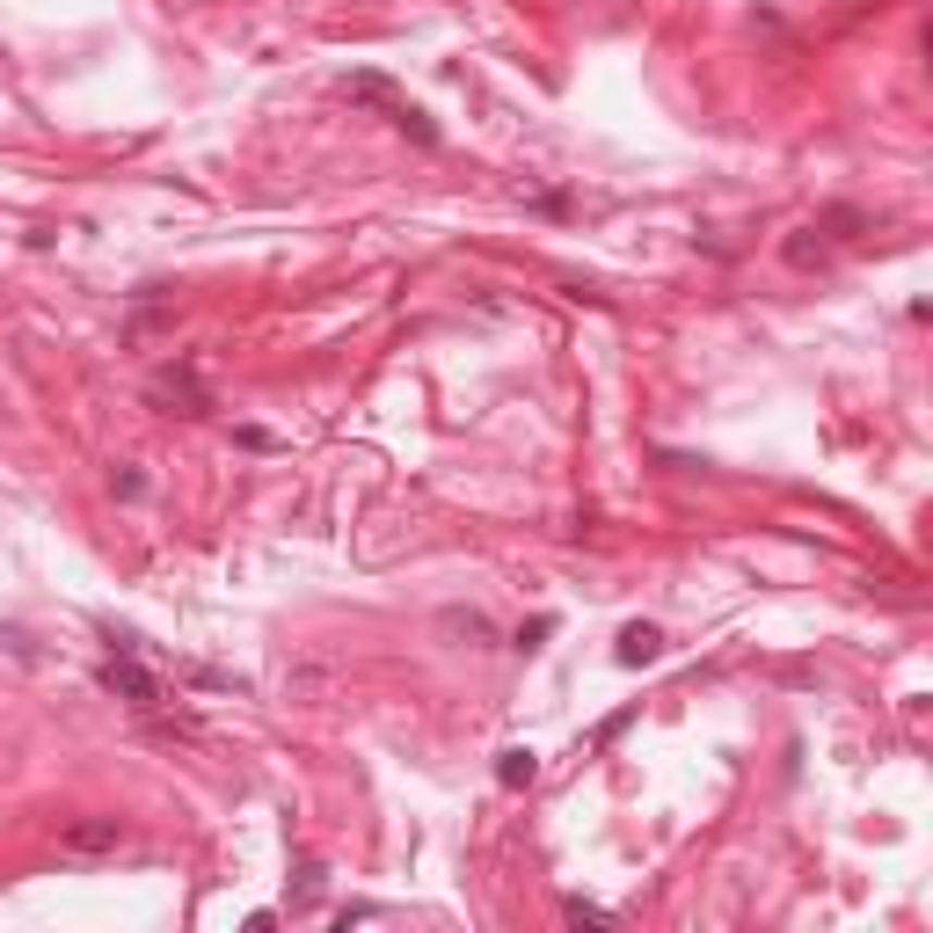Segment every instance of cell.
Returning <instances> with one entry per match:
<instances>
[{"label": "cell", "instance_id": "cell-1", "mask_svg": "<svg viewBox=\"0 0 933 933\" xmlns=\"http://www.w3.org/2000/svg\"><path fill=\"white\" fill-rule=\"evenodd\" d=\"M132 649H139V642H132V635H117V657H102V671H96V679H102V693H117L124 708L153 714V708H161V679H153V671H147L139 657H132Z\"/></svg>", "mask_w": 933, "mask_h": 933}, {"label": "cell", "instance_id": "cell-2", "mask_svg": "<svg viewBox=\"0 0 933 933\" xmlns=\"http://www.w3.org/2000/svg\"><path fill=\"white\" fill-rule=\"evenodd\" d=\"M344 88H350V102H380V110H387V117L401 124V132H409L416 147H438V124L423 117V110H416V102H409V96H401V88H394L387 74H350Z\"/></svg>", "mask_w": 933, "mask_h": 933}, {"label": "cell", "instance_id": "cell-3", "mask_svg": "<svg viewBox=\"0 0 933 933\" xmlns=\"http://www.w3.org/2000/svg\"><path fill=\"white\" fill-rule=\"evenodd\" d=\"M59 846H66V854H117V846H124V824H117V817H88V824H74Z\"/></svg>", "mask_w": 933, "mask_h": 933}, {"label": "cell", "instance_id": "cell-4", "mask_svg": "<svg viewBox=\"0 0 933 933\" xmlns=\"http://www.w3.org/2000/svg\"><path fill=\"white\" fill-rule=\"evenodd\" d=\"M657 657H663V635L649 620H627V627H620V663L635 671V663H657Z\"/></svg>", "mask_w": 933, "mask_h": 933}, {"label": "cell", "instance_id": "cell-5", "mask_svg": "<svg viewBox=\"0 0 933 933\" xmlns=\"http://www.w3.org/2000/svg\"><path fill=\"white\" fill-rule=\"evenodd\" d=\"M533 773H540V759H533L525 744H511V751H496V781H503V787H533Z\"/></svg>", "mask_w": 933, "mask_h": 933}, {"label": "cell", "instance_id": "cell-6", "mask_svg": "<svg viewBox=\"0 0 933 933\" xmlns=\"http://www.w3.org/2000/svg\"><path fill=\"white\" fill-rule=\"evenodd\" d=\"M787 263H795V271H810V263H824V241H810V226H803V234L787 241Z\"/></svg>", "mask_w": 933, "mask_h": 933}, {"label": "cell", "instance_id": "cell-7", "mask_svg": "<svg viewBox=\"0 0 933 933\" xmlns=\"http://www.w3.org/2000/svg\"><path fill=\"white\" fill-rule=\"evenodd\" d=\"M110 489H117L124 503H139V496H147V474H139V467H117V474H110Z\"/></svg>", "mask_w": 933, "mask_h": 933}, {"label": "cell", "instance_id": "cell-8", "mask_svg": "<svg viewBox=\"0 0 933 933\" xmlns=\"http://www.w3.org/2000/svg\"><path fill=\"white\" fill-rule=\"evenodd\" d=\"M569 919H576V926H613V911H606V905H584V897H569Z\"/></svg>", "mask_w": 933, "mask_h": 933}, {"label": "cell", "instance_id": "cell-9", "mask_svg": "<svg viewBox=\"0 0 933 933\" xmlns=\"http://www.w3.org/2000/svg\"><path fill=\"white\" fill-rule=\"evenodd\" d=\"M234 438H241V445H248V452H271V445H277V438H271V431H256V423H241V431H234Z\"/></svg>", "mask_w": 933, "mask_h": 933}]
</instances>
